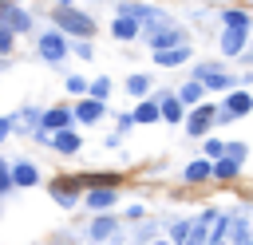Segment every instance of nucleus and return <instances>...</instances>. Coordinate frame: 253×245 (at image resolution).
I'll use <instances>...</instances> for the list:
<instances>
[{
	"mask_svg": "<svg viewBox=\"0 0 253 245\" xmlns=\"http://www.w3.org/2000/svg\"><path fill=\"white\" fill-rule=\"evenodd\" d=\"M249 237H253V233H249Z\"/></svg>",
	"mask_w": 253,
	"mask_h": 245,
	"instance_id": "37",
	"label": "nucleus"
},
{
	"mask_svg": "<svg viewBox=\"0 0 253 245\" xmlns=\"http://www.w3.org/2000/svg\"><path fill=\"white\" fill-rule=\"evenodd\" d=\"M210 174H213V166H210L206 158H198V162L186 166V182H202V178H210Z\"/></svg>",
	"mask_w": 253,
	"mask_h": 245,
	"instance_id": "18",
	"label": "nucleus"
},
{
	"mask_svg": "<svg viewBox=\"0 0 253 245\" xmlns=\"http://www.w3.org/2000/svg\"><path fill=\"white\" fill-rule=\"evenodd\" d=\"M178 43H186V36L178 28H158L154 24V36H150V47L154 51H166V47H178Z\"/></svg>",
	"mask_w": 253,
	"mask_h": 245,
	"instance_id": "3",
	"label": "nucleus"
},
{
	"mask_svg": "<svg viewBox=\"0 0 253 245\" xmlns=\"http://www.w3.org/2000/svg\"><path fill=\"white\" fill-rule=\"evenodd\" d=\"M190 237V225H174V241H186Z\"/></svg>",
	"mask_w": 253,
	"mask_h": 245,
	"instance_id": "29",
	"label": "nucleus"
},
{
	"mask_svg": "<svg viewBox=\"0 0 253 245\" xmlns=\"http://www.w3.org/2000/svg\"><path fill=\"white\" fill-rule=\"evenodd\" d=\"M0 170H4V162H0Z\"/></svg>",
	"mask_w": 253,
	"mask_h": 245,
	"instance_id": "36",
	"label": "nucleus"
},
{
	"mask_svg": "<svg viewBox=\"0 0 253 245\" xmlns=\"http://www.w3.org/2000/svg\"><path fill=\"white\" fill-rule=\"evenodd\" d=\"M103 111H107V107H103V99H95V95H91L87 103H79V119H83V122H95V119H103Z\"/></svg>",
	"mask_w": 253,
	"mask_h": 245,
	"instance_id": "13",
	"label": "nucleus"
},
{
	"mask_svg": "<svg viewBox=\"0 0 253 245\" xmlns=\"http://www.w3.org/2000/svg\"><path fill=\"white\" fill-rule=\"evenodd\" d=\"M67 122H71L67 107H51V111H43V126H47V130H63Z\"/></svg>",
	"mask_w": 253,
	"mask_h": 245,
	"instance_id": "12",
	"label": "nucleus"
},
{
	"mask_svg": "<svg viewBox=\"0 0 253 245\" xmlns=\"http://www.w3.org/2000/svg\"><path fill=\"white\" fill-rule=\"evenodd\" d=\"M111 32H115V40H134V32H138V20H134V16H119V20L111 24Z\"/></svg>",
	"mask_w": 253,
	"mask_h": 245,
	"instance_id": "9",
	"label": "nucleus"
},
{
	"mask_svg": "<svg viewBox=\"0 0 253 245\" xmlns=\"http://www.w3.org/2000/svg\"><path fill=\"white\" fill-rule=\"evenodd\" d=\"M126 91H130V95H146V91H150V79H146V75H130V79H126Z\"/></svg>",
	"mask_w": 253,
	"mask_h": 245,
	"instance_id": "24",
	"label": "nucleus"
},
{
	"mask_svg": "<svg viewBox=\"0 0 253 245\" xmlns=\"http://www.w3.org/2000/svg\"><path fill=\"white\" fill-rule=\"evenodd\" d=\"M51 142H55V150H63V154H75V150H79V134H71L67 126H63V130H55V138H51Z\"/></svg>",
	"mask_w": 253,
	"mask_h": 245,
	"instance_id": "14",
	"label": "nucleus"
},
{
	"mask_svg": "<svg viewBox=\"0 0 253 245\" xmlns=\"http://www.w3.org/2000/svg\"><path fill=\"white\" fill-rule=\"evenodd\" d=\"M83 87H87V83H83V79H79V75H71V79H67V91H75V95H79V91H83Z\"/></svg>",
	"mask_w": 253,
	"mask_h": 245,
	"instance_id": "27",
	"label": "nucleus"
},
{
	"mask_svg": "<svg viewBox=\"0 0 253 245\" xmlns=\"http://www.w3.org/2000/svg\"><path fill=\"white\" fill-rule=\"evenodd\" d=\"M36 166H28V162H16V170H12V182L16 186H36Z\"/></svg>",
	"mask_w": 253,
	"mask_h": 245,
	"instance_id": "16",
	"label": "nucleus"
},
{
	"mask_svg": "<svg viewBox=\"0 0 253 245\" xmlns=\"http://www.w3.org/2000/svg\"><path fill=\"white\" fill-rule=\"evenodd\" d=\"M8 186H16V182H12V174H4V170H0V194H4Z\"/></svg>",
	"mask_w": 253,
	"mask_h": 245,
	"instance_id": "30",
	"label": "nucleus"
},
{
	"mask_svg": "<svg viewBox=\"0 0 253 245\" xmlns=\"http://www.w3.org/2000/svg\"><path fill=\"white\" fill-rule=\"evenodd\" d=\"M115 198H119V194H115L111 186H91L87 205H91V209H107V205H115Z\"/></svg>",
	"mask_w": 253,
	"mask_h": 245,
	"instance_id": "6",
	"label": "nucleus"
},
{
	"mask_svg": "<svg viewBox=\"0 0 253 245\" xmlns=\"http://www.w3.org/2000/svg\"><path fill=\"white\" fill-rule=\"evenodd\" d=\"M51 194H55V202H59V205H71V202H75V186H71V182H55V186H51Z\"/></svg>",
	"mask_w": 253,
	"mask_h": 245,
	"instance_id": "20",
	"label": "nucleus"
},
{
	"mask_svg": "<svg viewBox=\"0 0 253 245\" xmlns=\"http://www.w3.org/2000/svg\"><path fill=\"white\" fill-rule=\"evenodd\" d=\"M202 87H206L202 79H190V83L178 91V99H182V103H198V99H202Z\"/></svg>",
	"mask_w": 253,
	"mask_h": 245,
	"instance_id": "19",
	"label": "nucleus"
},
{
	"mask_svg": "<svg viewBox=\"0 0 253 245\" xmlns=\"http://www.w3.org/2000/svg\"><path fill=\"white\" fill-rule=\"evenodd\" d=\"M221 24L225 28H249V16L237 12V8H229V12H221Z\"/></svg>",
	"mask_w": 253,
	"mask_h": 245,
	"instance_id": "21",
	"label": "nucleus"
},
{
	"mask_svg": "<svg viewBox=\"0 0 253 245\" xmlns=\"http://www.w3.org/2000/svg\"><path fill=\"white\" fill-rule=\"evenodd\" d=\"M55 4H71V0H55Z\"/></svg>",
	"mask_w": 253,
	"mask_h": 245,
	"instance_id": "34",
	"label": "nucleus"
},
{
	"mask_svg": "<svg viewBox=\"0 0 253 245\" xmlns=\"http://www.w3.org/2000/svg\"><path fill=\"white\" fill-rule=\"evenodd\" d=\"M95 4H99V0H95Z\"/></svg>",
	"mask_w": 253,
	"mask_h": 245,
	"instance_id": "38",
	"label": "nucleus"
},
{
	"mask_svg": "<svg viewBox=\"0 0 253 245\" xmlns=\"http://www.w3.org/2000/svg\"><path fill=\"white\" fill-rule=\"evenodd\" d=\"M225 111H229V115H245V111H253V95H245V91H233V95L225 99Z\"/></svg>",
	"mask_w": 253,
	"mask_h": 245,
	"instance_id": "11",
	"label": "nucleus"
},
{
	"mask_svg": "<svg viewBox=\"0 0 253 245\" xmlns=\"http://www.w3.org/2000/svg\"><path fill=\"white\" fill-rule=\"evenodd\" d=\"M8 8H12V4H8V0H0V24L8 20Z\"/></svg>",
	"mask_w": 253,
	"mask_h": 245,
	"instance_id": "31",
	"label": "nucleus"
},
{
	"mask_svg": "<svg viewBox=\"0 0 253 245\" xmlns=\"http://www.w3.org/2000/svg\"><path fill=\"white\" fill-rule=\"evenodd\" d=\"M206 150H210L213 158H221V142H217V138H210V142H206Z\"/></svg>",
	"mask_w": 253,
	"mask_h": 245,
	"instance_id": "28",
	"label": "nucleus"
},
{
	"mask_svg": "<svg viewBox=\"0 0 253 245\" xmlns=\"http://www.w3.org/2000/svg\"><path fill=\"white\" fill-rule=\"evenodd\" d=\"M40 55H43L47 63H59V59L67 55V40H63L59 32H47V36H40Z\"/></svg>",
	"mask_w": 253,
	"mask_h": 245,
	"instance_id": "2",
	"label": "nucleus"
},
{
	"mask_svg": "<svg viewBox=\"0 0 253 245\" xmlns=\"http://www.w3.org/2000/svg\"><path fill=\"white\" fill-rule=\"evenodd\" d=\"M210 119H213V107H210V103H202V107H198V111L190 115V134H206Z\"/></svg>",
	"mask_w": 253,
	"mask_h": 245,
	"instance_id": "7",
	"label": "nucleus"
},
{
	"mask_svg": "<svg viewBox=\"0 0 253 245\" xmlns=\"http://www.w3.org/2000/svg\"><path fill=\"white\" fill-rule=\"evenodd\" d=\"M8 126H12V122H8V119H0V142L8 138Z\"/></svg>",
	"mask_w": 253,
	"mask_h": 245,
	"instance_id": "32",
	"label": "nucleus"
},
{
	"mask_svg": "<svg viewBox=\"0 0 253 245\" xmlns=\"http://www.w3.org/2000/svg\"><path fill=\"white\" fill-rule=\"evenodd\" d=\"M111 233H115V221H111V217H99V221L91 225V237H95V241H103V237H111Z\"/></svg>",
	"mask_w": 253,
	"mask_h": 245,
	"instance_id": "23",
	"label": "nucleus"
},
{
	"mask_svg": "<svg viewBox=\"0 0 253 245\" xmlns=\"http://www.w3.org/2000/svg\"><path fill=\"white\" fill-rule=\"evenodd\" d=\"M245 40H249L245 28H225V32H221V51H225V55H237V51L245 47Z\"/></svg>",
	"mask_w": 253,
	"mask_h": 245,
	"instance_id": "5",
	"label": "nucleus"
},
{
	"mask_svg": "<svg viewBox=\"0 0 253 245\" xmlns=\"http://www.w3.org/2000/svg\"><path fill=\"white\" fill-rule=\"evenodd\" d=\"M154 245H166V241H154Z\"/></svg>",
	"mask_w": 253,
	"mask_h": 245,
	"instance_id": "35",
	"label": "nucleus"
},
{
	"mask_svg": "<svg viewBox=\"0 0 253 245\" xmlns=\"http://www.w3.org/2000/svg\"><path fill=\"white\" fill-rule=\"evenodd\" d=\"M158 115H162V107L150 99V103H138V111H134V122H158Z\"/></svg>",
	"mask_w": 253,
	"mask_h": 245,
	"instance_id": "17",
	"label": "nucleus"
},
{
	"mask_svg": "<svg viewBox=\"0 0 253 245\" xmlns=\"http://www.w3.org/2000/svg\"><path fill=\"white\" fill-rule=\"evenodd\" d=\"M51 20H55V28H63V32H71V36H79V40L95 36V20H91L87 12H79V8L55 4V8H51Z\"/></svg>",
	"mask_w": 253,
	"mask_h": 245,
	"instance_id": "1",
	"label": "nucleus"
},
{
	"mask_svg": "<svg viewBox=\"0 0 253 245\" xmlns=\"http://www.w3.org/2000/svg\"><path fill=\"white\" fill-rule=\"evenodd\" d=\"M186 55H190V47H186V43H178V47H166V51H154V59H158L162 67H174V63H182Z\"/></svg>",
	"mask_w": 253,
	"mask_h": 245,
	"instance_id": "10",
	"label": "nucleus"
},
{
	"mask_svg": "<svg viewBox=\"0 0 253 245\" xmlns=\"http://www.w3.org/2000/svg\"><path fill=\"white\" fill-rule=\"evenodd\" d=\"M12 47H16V32H12V28H4V24H0V55H8V51H12Z\"/></svg>",
	"mask_w": 253,
	"mask_h": 245,
	"instance_id": "25",
	"label": "nucleus"
},
{
	"mask_svg": "<svg viewBox=\"0 0 253 245\" xmlns=\"http://www.w3.org/2000/svg\"><path fill=\"white\" fill-rule=\"evenodd\" d=\"M194 79H202V83H206V87H213V91H225V87L233 83L225 71H217V67H210V63H202V67L194 71Z\"/></svg>",
	"mask_w": 253,
	"mask_h": 245,
	"instance_id": "4",
	"label": "nucleus"
},
{
	"mask_svg": "<svg viewBox=\"0 0 253 245\" xmlns=\"http://www.w3.org/2000/svg\"><path fill=\"white\" fill-rule=\"evenodd\" d=\"M162 119L166 122H178L182 119V99H162Z\"/></svg>",
	"mask_w": 253,
	"mask_h": 245,
	"instance_id": "22",
	"label": "nucleus"
},
{
	"mask_svg": "<svg viewBox=\"0 0 253 245\" xmlns=\"http://www.w3.org/2000/svg\"><path fill=\"white\" fill-rule=\"evenodd\" d=\"M213 245H225V241H221V237H213Z\"/></svg>",
	"mask_w": 253,
	"mask_h": 245,
	"instance_id": "33",
	"label": "nucleus"
},
{
	"mask_svg": "<svg viewBox=\"0 0 253 245\" xmlns=\"http://www.w3.org/2000/svg\"><path fill=\"white\" fill-rule=\"evenodd\" d=\"M237 170H241V158H233V154H229V158H217V162H213V178H233Z\"/></svg>",
	"mask_w": 253,
	"mask_h": 245,
	"instance_id": "15",
	"label": "nucleus"
},
{
	"mask_svg": "<svg viewBox=\"0 0 253 245\" xmlns=\"http://www.w3.org/2000/svg\"><path fill=\"white\" fill-rule=\"evenodd\" d=\"M107 91H111L107 79H95V83H91V95H95V99H107Z\"/></svg>",
	"mask_w": 253,
	"mask_h": 245,
	"instance_id": "26",
	"label": "nucleus"
},
{
	"mask_svg": "<svg viewBox=\"0 0 253 245\" xmlns=\"http://www.w3.org/2000/svg\"><path fill=\"white\" fill-rule=\"evenodd\" d=\"M4 28H12V32H28V28H32V16H28L24 8H16V4H12V8H8V20H4Z\"/></svg>",
	"mask_w": 253,
	"mask_h": 245,
	"instance_id": "8",
	"label": "nucleus"
}]
</instances>
